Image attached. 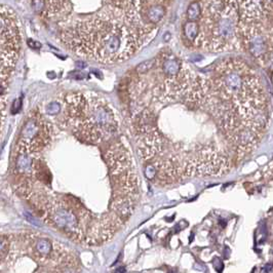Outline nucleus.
Instances as JSON below:
<instances>
[{
	"label": "nucleus",
	"mask_w": 273,
	"mask_h": 273,
	"mask_svg": "<svg viewBox=\"0 0 273 273\" xmlns=\"http://www.w3.org/2000/svg\"><path fill=\"white\" fill-rule=\"evenodd\" d=\"M201 14H202V8H201V4H200L199 1H193L192 3L189 4L186 12L188 21L196 22L197 20L200 19Z\"/></svg>",
	"instance_id": "1a4fd4ad"
},
{
	"label": "nucleus",
	"mask_w": 273,
	"mask_h": 273,
	"mask_svg": "<svg viewBox=\"0 0 273 273\" xmlns=\"http://www.w3.org/2000/svg\"><path fill=\"white\" fill-rule=\"evenodd\" d=\"M156 65V58H153V59L147 60V61L143 62L139 65V66L136 68V73L139 74H146L149 73L152 69L155 67Z\"/></svg>",
	"instance_id": "9b49d317"
},
{
	"label": "nucleus",
	"mask_w": 273,
	"mask_h": 273,
	"mask_svg": "<svg viewBox=\"0 0 273 273\" xmlns=\"http://www.w3.org/2000/svg\"><path fill=\"white\" fill-rule=\"evenodd\" d=\"M21 52V30L17 14L6 5L1 7V98L7 88Z\"/></svg>",
	"instance_id": "39448f33"
},
{
	"label": "nucleus",
	"mask_w": 273,
	"mask_h": 273,
	"mask_svg": "<svg viewBox=\"0 0 273 273\" xmlns=\"http://www.w3.org/2000/svg\"><path fill=\"white\" fill-rule=\"evenodd\" d=\"M166 8L162 4H151L145 8V17L151 24H157L164 17Z\"/></svg>",
	"instance_id": "0eeeda50"
},
{
	"label": "nucleus",
	"mask_w": 273,
	"mask_h": 273,
	"mask_svg": "<svg viewBox=\"0 0 273 273\" xmlns=\"http://www.w3.org/2000/svg\"><path fill=\"white\" fill-rule=\"evenodd\" d=\"M233 1L238 5V6H242V5H244L245 3L250 2V1H253V0H233Z\"/></svg>",
	"instance_id": "4468645a"
},
{
	"label": "nucleus",
	"mask_w": 273,
	"mask_h": 273,
	"mask_svg": "<svg viewBox=\"0 0 273 273\" xmlns=\"http://www.w3.org/2000/svg\"><path fill=\"white\" fill-rule=\"evenodd\" d=\"M54 139L52 123L38 111H31L27 115L18 136L14 153L40 154Z\"/></svg>",
	"instance_id": "423d86ee"
},
{
	"label": "nucleus",
	"mask_w": 273,
	"mask_h": 273,
	"mask_svg": "<svg viewBox=\"0 0 273 273\" xmlns=\"http://www.w3.org/2000/svg\"><path fill=\"white\" fill-rule=\"evenodd\" d=\"M153 32L140 14L107 5L98 14L66 29L62 41L79 57L113 64L134 56Z\"/></svg>",
	"instance_id": "f257e3e1"
},
{
	"label": "nucleus",
	"mask_w": 273,
	"mask_h": 273,
	"mask_svg": "<svg viewBox=\"0 0 273 273\" xmlns=\"http://www.w3.org/2000/svg\"><path fill=\"white\" fill-rule=\"evenodd\" d=\"M183 31L187 39L190 40L191 42H195L199 35V24L194 21L186 22L183 27Z\"/></svg>",
	"instance_id": "6e6552de"
},
{
	"label": "nucleus",
	"mask_w": 273,
	"mask_h": 273,
	"mask_svg": "<svg viewBox=\"0 0 273 273\" xmlns=\"http://www.w3.org/2000/svg\"><path fill=\"white\" fill-rule=\"evenodd\" d=\"M62 108H63V103H62V100L60 101H54L52 102L47 105L46 107V113L48 115H57L59 114L60 112L62 111Z\"/></svg>",
	"instance_id": "f8f14e48"
},
{
	"label": "nucleus",
	"mask_w": 273,
	"mask_h": 273,
	"mask_svg": "<svg viewBox=\"0 0 273 273\" xmlns=\"http://www.w3.org/2000/svg\"><path fill=\"white\" fill-rule=\"evenodd\" d=\"M21 105H22V101H21V99H18V100H16L14 101V106H12V113H18L20 111V109H21Z\"/></svg>",
	"instance_id": "ddd939ff"
},
{
	"label": "nucleus",
	"mask_w": 273,
	"mask_h": 273,
	"mask_svg": "<svg viewBox=\"0 0 273 273\" xmlns=\"http://www.w3.org/2000/svg\"><path fill=\"white\" fill-rule=\"evenodd\" d=\"M262 92H265L261 79L252 67L240 60L227 59L214 67L205 103L229 102Z\"/></svg>",
	"instance_id": "20e7f679"
},
{
	"label": "nucleus",
	"mask_w": 273,
	"mask_h": 273,
	"mask_svg": "<svg viewBox=\"0 0 273 273\" xmlns=\"http://www.w3.org/2000/svg\"><path fill=\"white\" fill-rule=\"evenodd\" d=\"M157 1H158V2H159V3H160V2H161V1H159V0H157ZM162 1H163V0H162Z\"/></svg>",
	"instance_id": "dca6fc26"
},
{
	"label": "nucleus",
	"mask_w": 273,
	"mask_h": 273,
	"mask_svg": "<svg viewBox=\"0 0 273 273\" xmlns=\"http://www.w3.org/2000/svg\"><path fill=\"white\" fill-rule=\"evenodd\" d=\"M25 217H26L27 219H28L29 221L31 222V223H33L34 225H37V226H38V222H37V220L34 219L33 217H30V215H29V214H26V216H25Z\"/></svg>",
	"instance_id": "2eb2a0df"
},
{
	"label": "nucleus",
	"mask_w": 273,
	"mask_h": 273,
	"mask_svg": "<svg viewBox=\"0 0 273 273\" xmlns=\"http://www.w3.org/2000/svg\"><path fill=\"white\" fill-rule=\"evenodd\" d=\"M202 14L195 45L208 52L239 48L240 17L233 0H199Z\"/></svg>",
	"instance_id": "7ed1b4c3"
},
{
	"label": "nucleus",
	"mask_w": 273,
	"mask_h": 273,
	"mask_svg": "<svg viewBox=\"0 0 273 273\" xmlns=\"http://www.w3.org/2000/svg\"><path fill=\"white\" fill-rule=\"evenodd\" d=\"M69 0H50V14H57L67 8Z\"/></svg>",
	"instance_id": "9d476101"
},
{
	"label": "nucleus",
	"mask_w": 273,
	"mask_h": 273,
	"mask_svg": "<svg viewBox=\"0 0 273 273\" xmlns=\"http://www.w3.org/2000/svg\"><path fill=\"white\" fill-rule=\"evenodd\" d=\"M63 123L79 141L100 144L119 130V120L111 104L92 92H71L62 98Z\"/></svg>",
	"instance_id": "f03ea898"
}]
</instances>
